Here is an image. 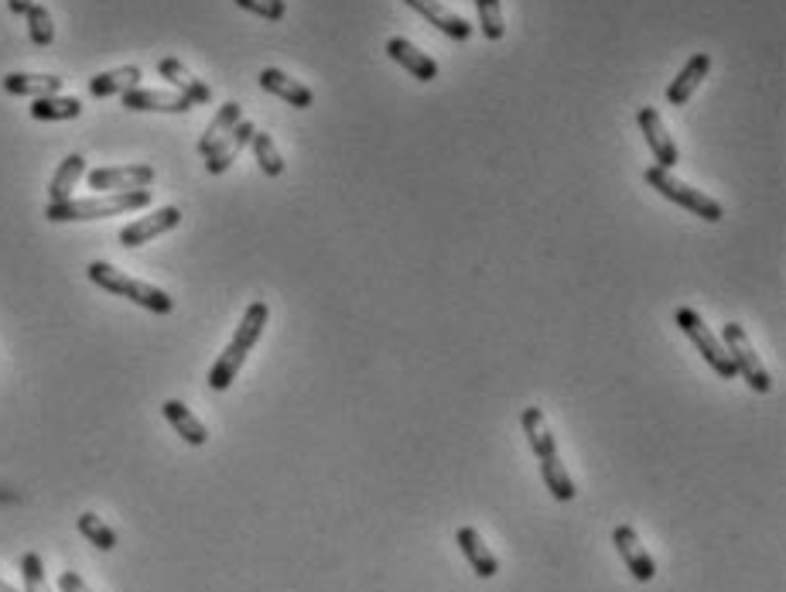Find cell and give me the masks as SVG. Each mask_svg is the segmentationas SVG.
Here are the masks:
<instances>
[{
	"instance_id": "9",
	"label": "cell",
	"mask_w": 786,
	"mask_h": 592,
	"mask_svg": "<svg viewBox=\"0 0 786 592\" xmlns=\"http://www.w3.org/2000/svg\"><path fill=\"white\" fill-rule=\"evenodd\" d=\"M612 544L619 548V558L626 562L629 576H633L636 582H650V579L657 576V562H653L650 552L639 544V534H636L629 525H619V528L612 531Z\"/></svg>"
},
{
	"instance_id": "34",
	"label": "cell",
	"mask_w": 786,
	"mask_h": 592,
	"mask_svg": "<svg viewBox=\"0 0 786 592\" xmlns=\"http://www.w3.org/2000/svg\"><path fill=\"white\" fill-rule=\"evenodd\" d=\"M32 4H35V0H8V8H11V14H17V17H25Z\"/></svg>"
},
{
	"instance_id": "23",
	"label": "cell",
	"mask_w": 786,
	"mask_h": 592,
	"mask_svg": "<svg viewBox=\"0 0 786 592\" xmlns=\"http://www.w3.org/2000/svg\"><path fill=\"white\" fill-rule=\"evenodd\" d=\"M244 121V107L240 103H226V107H220V113L216 116H212V124L205 127V134L199 137V155L205 158L212 148H216L220 145V140L236 127V124H240Z\"/></svg>"
},
{
	"instance_id": "35",
	"label": "cell",
	"mask_w": 786,
	"mask_h": 592,
	"mask_svg": "<svg viewBox=\"0 0 786 592\" xmlns=\"http://www.w3.org/2000/svg\"><path fill=\"white\" fill-rule=\"evenodd\" d=\"M0 592H17V589H11V585H8L4 579H0Z\"/></svg>"
},
{
	"instance_id": "5",
	"label": "cell",
	"mask_w": 786,
	"mask_h": 592,
	"mask_svg": "<svg viewBox=\"0 0 786 592\" xmlns=\"http://www.w3.org/2000/svg\"><path fill=\"white\" fill-rule=\"evenodd\" d=\"M725 353L735 363V373H743V381L756 391V394H770L773 391V381H770V370L762 367V360L756 357V349L749 343V333L738 322H728L725 325Z\"/></svg>"
},
{
	"instance_id": "28",
	"label": "cell",
	"mask_w": 786,
	"mask_h": 592,
	"mask_svg": "<svg viewBox=\"0 0 786 592\" xmlns=\"http://www.w3.org/2000/svg\"><path fill=\"white\" fill-rule=\"evenodd\" d=\"M79 534L89 541V544H97L100 552H113L116 548V531L110 525H103V520L97 514H79Z\"/></svg>"
},
{
	"instance_id": "31",
	"label": "cell",
	"mask_w": 786,
	"mask_h": 592,
	"mask_svg": "<svg viewBox=\"0 0 786 592\" xmlns=\"http://www.w3.org/2000/svg\"><path fill=\"white\" fill-rule=\"evenodd\" d=\"M21 576H25V592H52L49 582H45L41 558L35 552H28L25 558H21Z\"/></svg>"
},
{
	"instance_id": "29",
	"label": "cell",
	"mask_w": 786,
	"mask_h": 592,
	"mask_svg": "<svg viewBox=\"0 0 786 592\" xmlns=\"http://www.w3.org/2000/svg\"><path fill=\"white\" fill-rule=\"evenodd\" d=\"M25 17H28V35H32V41L38 45V49H49V45L55 41V25H52L49 8H45V4H32Z\"/></svg>"
},
{
	"instance_id": "24",
	"label": "cell",
	"mask_w": 786,
	"mask_h": 592,
	"mask_svg": "<svg viewBox=\"0 0 786 592\" xmlns=\"http://www.w3.org/2000/svg\"><path fill=\"white\" fill-rule=\"evenodd\" d=\"M86 175V158L83 155H68L62 164H59V172L49 185V199L52 202H65V199H73V188L76 182Z\"/></svg>"
},
{
	"instance_id": "6",
	"label": "cell",
	"mask_w": 786,
	"mask_h": 592,
	"mask_svg": "<svg viewBox=\"0 0 786 592\" xmlns=\"http://www.w3.org/2000/svg\"><path fill=\"white\" fill-rule=\"evenodd\" d=\"M677 325L684 329V336L695 343L698 349H701V357L708 360V367L722 377V381H735V363H732V357L725 353V346L711 336V329L704 325V319L695 312V309H677Z\"/></svg>"
},
{
	"instance_id": "10",
	"label": "cell",
	"mask_w": 786,
	"mask_h": 592,
	"mask_svg": "<svg viewBox=\"0 0 786 592\" xmlns=\"http://www.w3.org/2000/svg\"><path fill=\"white\" fill-rule=\"evenodd\" d=\"M178 223H182V209L164 206V209L151 212V217H140V220H134L130 226H124V230H121V244H124V247H140V244L154 240V236L175 230Z\"/></svg>"
},
{
	"instance_id": "16",
	"label": "cell",
	"mask_w": 786,
	"mask_h": 592,
	"mask_svg": "<svg viewBox=\"0 0 786 592\" xmlns=\"http://www.w3.org/2000/svg\"><path fill=\"white\" fill-rule=\"evenodd\" d=\"M158 73H161V79H169L192 107L212 100V89H209L202 79H196L192 73H188V69H185L178 59H161V62H158Z\"/></svg>"
},
{
	"instance_id": "7",
	"label": "cell",
	"mask_w": 786,
	"mask_h": 592,
	"mask_svg": "<svg viewBox=\"0 0 786 592\" xmlns=\"http://www.w3.org/2000/svg\"><path fill=\"white\" fill-rule=\"evenodd\" d=\"M636 124H639L642 137H647V145H650V151H653L657 169L671 172L674 164L681 161V151H677V145H674V137L666 134V127H663V121H660V113H657L653 107H639Z\"/></svg>"
},
{
	"instance_id": "13",
	"label": "cell",
	"mask_w": 786,
	"mask_h": 592,
	"mask_svg": "<svg viewBox=\"0 0 786 592\" xmlns=\"http://www.w3.org/2000/svg\"><path fill=\"white\" fill-rule=\"evenodd\" d=\"M403 4L408 8H414L421 17H427V25H435L441 35H448V38H456V41H469L472 38V25L465 17H459V14H451L448 8H441L438 0H403Z\"/></svg>"
},
{
	"instance_id": "22",
	"label": "cell",
	"mask_w": 786,
	"mask_h": 592,
	"mask_svg": "<svg viewBox=\"0 0 786 592\" xmlns=\"http://www.w3.org/2000/svg\"><path fill=\"white\" fill-rule=\"evenodd\" d=\"M520 421H523V432H527V442H531V448H534V456H537V459H551V456H558V442H554L551 432H547V421H544L540 408H523Z\"/></svg>"
},
{
	"instance_id": "14",
	"label": "cell",
	"mask_w": 786,
	"mask_h": 592,
	"mask_svg": "<svg viewBox=\"0 0 786 592\" xmlns=\"http://www.w3.org/2000/svg\"><path fill=\"white\" fill-rule=\"evenodd\" d=\"M387 55H390L397 65L408 69V73H411L414 79H421V83L438 79V62L427 55V52L414 49L408 38H390V41H387Z\"/></svg>"
},
{
	"instance_id": "18",
	"label": "cell",
	"mask_w": 786,
	"mask_h": 592,
	"mask_svg": "<svg viewBox=\"0 0 786 592\" xmlns=\"http://www.w3.org/2000/svg\"><path fill=\"white\" fill-rule=\"evenodd\" d=\"M456 541H459V548H462V555L469 558V565H472V572L479 576V579H492L496 572H499V562H496V555L486 548V541H483V534L475 531V528H459V534H456Z\"/></svg>"
},
{
	"instance_id": "19",
	"label": "cell",
	"mask_w": 786,
	"mask_h": 592,
	"mask_svg": "<svg viewBox=\"0 0 786 592\" xmlns=\"http://www.w3.org/2000/svg\"><path fill=\"white\" fill-rule=\"evenodd\" d=\"M140 86V69L137 65H121V69H110V73H100L89 79V92L97 100H107V97H124L127 89H137Z\"/></svg>"
},
{
	"instance_id": "20",
	"label": "cell",
	"mask_w": 786,
	"mask_h": 592,
	"mask_svg": "<svg viewBox=\"0 0 786 592\" xmlns=\"http://www.w3.org/2000/svg\"><path fill=\"white\" fill-rule=\"evenodd\" d=\"M4 89L11 92V97H32V100H41V97H59V92H62V79H59V76L11 73V76H4Z\"/></svg>"
},
{
	"instance_id": "1",
	"label": "cell",
	"mask_w": 786,
	"mask_h": 592,
	"mask_svg": "<svg viewBox=\"0 0 786 592\" xmlns=\"http://www.w3.org/2000/svg\"><path fill=\"white\" fill-rule=\"evenodd\" d=\"M267 319H271L267 301H250V305H247L240 325H236V336H233L229 346L223 349V357L216 360V367L209 370V387H212V391H226V387L236 381V373H240L244 360L250 357V349L260 343V336H264Z\"/></svg>"
},
{
	"instance_id": "32",
	"label": "cell",
	"mask_w": 786,
	"mask_h": 592,
	"mask_svg": "<svg viewBox=\"0 0 786 592\" xmlns=\"http://www.w3.org/2000/svg\"><path fill=\"white\" fill-rule=\"evenodd\" d=\"M236 8H244V11L264 17V21H284V14H288V4H284V0H236Z\"/></svg>"
},
{
	"instance_id": "15",
	"label": "cell",
	"mask_w": 786,
	"mask_h": 592,
	"mask_svg": "<svg viewBox=\"0 0 786 592\" xmlns=\"http://www.w3.org/2000/svg\"><path fill=\"white\" fill-rule=\"evenodd\" d=\"M708 69H711V55H708V52L690 55L687 65L677 73V79L666 86V103H671V107H684L690 97H695V89L701 86V79L708 76Z\"/></svg>"
},
{
	"instance_id": "30",
	"label": "cell",
	"mask_w": 786,
	"mask_h": 592,
	"mask_svg": "<svg viewBox=\"0 0 786 592\" xmlns=\"http://www.w3.org/2000/svg\"><path fill=\"white\" fill-rule=\"evenodd\" d=\"M475 8H479V25H483V35L489 41H499L507 35V25H503V0H475Z\"/></svg>"
},
{
	"instance_id": "33",
	"label": "cell",
	"mask_w": 786,
	"mask_h": 592,
	"mask_svg": "<svg viewBox=\"0 0 786 592\" xmlns=\"http://www.w3.org/2000/svg\"><path fill=\"white\" fill-rule=\"evenodd\" d=\"M59 589H62V592H89V585H86L76 572H62V576H59Z\"/></svg>"
},
{
	"instance_id": "8",
	"label": "cell",
	"mask_w": 786,
	"mask_h": 592,
	"mask_svg": "<svg viewBox=\"0 0 786 592\" xmlns=\"http://www.w3.org/2000/svg\"><path fill=\"white\" fill-rule=\"evenodd\" d=\"M154 182L151 164H121V169H92L89 188L97 193H127V188H148Z\"/></svg>"
},
{
	"instance_id": "3",
	"label": "cell",
	"mask_w": 786,
	"mask_h": 592,
	"mask_svg": "<svg viewBox=\"0 0 786 592\" xmlns=\"http://www.w3.org/2000/svg\"><path fill=\"white\" fill-rule=\"evenodd\" d=\"M86 274L97 288H103L110 295H121V298H130L134 305H140V309H148L154 316H172L175 312V298H169L161 288H154V284L127 278L124 271L103 264V260H92V264L86 268Z\"/></svg>"
},
{
	"instance_id": "25",
	"label": "cell",
	"mask_w": 786,
	"mask_h": 592,
	"mask_svg": "<svg viewBox=\"0 0 786 592\" xmlns=\"http://www.w3.org/2000/svg\"><path fill=\"white\" fill-rule=\"evenodd\" d=\"M83 113V103L76 97H41L32 103L35 121H76Z\"/></svg>"
},
{
	"instance_id": "21",
	"label": "cell",
	"mask_w": 786,
	"mask_h": 592,
	"mask_svg": "<svg viewBox=\"0 0 786 592\" xmlns=\"http://www.w3.org/2000/svg\"><path fill=\"white\" fill-rule=\"evenodd\" d=\"M164 418H169L172 421V429L188 442V445H205L209 442V432H205V424L192 415V411H188L185 405H182V400H164Z\"/></svg>"
},
{
	"instance_id": "27",
	"label": "cell",
	"mask_w": 786,
	"mask_h": 592,
	"mask_svg": "<svg viewBox=\"0 0 786 592\" xmlns=\"http://www.w3.org/2000/svg\"><path fill=\"white\" fill-rule=\"evenodd\" d=\"M540 477H544V483H547V490H551L554 501H561V504L575 501L578 490H575V483H571V477L564 472V462H561L558 456L540 459Z\"/></svg>"
},
{
	"instance_id": "12",
	"label": "cell",
	"mask_w": 786,
	"mask_h": 592,
	"mask_svg": "<svg viewBox=\"0 0 786 592\" xmlns=\"http://www.w3.org/2000/svg\"><path fill=\"white\" fill-rule=\"evenodd\" d=\"M124 107H127V110H137V113H145V110H154V113H188V110H192V103H188L182 92L140 89V86L124 92Z\"/></svg>"
},
{
	"instance_id": "11",
	"label": "cell",
	"mask_w": 786,
	"mask_h": 592,
	"mask_svg": "<svg viewBox=\"0 0 786 592\" xmlns=\"http://www.w3.org/2000/svg\"><path fill=\"white\" fill-rule=\"evenodd\" d=\"M253 131H257L253 121H240V124H236V127L220 140V145L205 155V169H209V175H223V172L229 169V164H233L236 158H240V151L250 145Z\"/></svg>"
},
{
	"instance_id": "4",
	"label": "cell",
	"mask_w": 786,
	"mask_h": 592,
	"mask_svg": "<svg viewBox=\"0 0 786 592\" xmlns=\"http://www.w3.org/2000/svg\"><path fill=\"white\" fill-rule=\"evenodd\" d=\"M647 185L657 188L663 199H671V202L684 206L687 212H695V217H701L704 223H719V220L725 217L722 202H714L711 196H704L701 188H690V185L677 182L671 172L657 169V164H653V169H647Z\"/></svg>"
},
{
	"instance_id": "17",
	"label": "cell",
	"mask_w": 786,
	"mask_h": 592,
	"mask_svg": "<svg viewBox=\"0 0 786 592\" xmlns=\"http://www.w3.org/2000/svg\"><path fill=\"white\" fill-rule=\"evenodd\" d=\"M260 86H264L267 92H274L277 100L291 103L295 110H308V107L315 103V92L308 89V86H301L298 79L284 76L280 69H264V73H260Z\"/></svg>"
},
{
	"instance_id": "2",
	"label": "cell",
	"mask_w": 786,
	"mask_h": 592,
	"mask_svg": "<svg viewBox=\"0 0 786 592\" xmlns=\"http://www.w3.org/2000/svg\"><path fill=\"white\" fill-rule=\"evenodd\" d=\"M151 206V188H127V193H107L92 199H65V202H49L45 217L52 223H76V220H107L121 217V212H134Z\"/></svg>"
},
{
	"instance_id": "26",
	"label": "cell",
	"mask_w": 786,
	"mask_h": 592,
	"mask_svg": "<svg viewBox=\"0 0 786 592\" xmlns=\"http://www.w3.org/2000/svg\"><path fill=\"white\" fill-rule=\"evenodd\" d=\"M250 148H253V155H257L260 172H264L267 178H280V175H284V158H280L274 137H271L267 131H253Z\"/></svg>"
}]
</instances>
